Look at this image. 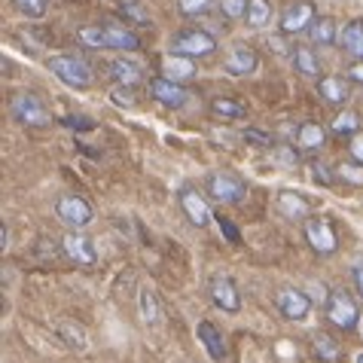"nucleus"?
I'll list each match as a JSON object with an SVG mask.
<instances>
[{
    "mask_svg": "<svg viewBox=\"0 0 363 363\" xmlns=\"http://www.w3.org/2000/svg\"><path fill=\"white\" fill-rule=\"evenodd\" d=\"M324 140H327V135L318 123H302L296 132V150L299 153H318V150L324 147Z\"/></svg>",
    "mask_w": 363,
    "mask_h": 363,
    "instance_id": "6ab92c4d",
    "label": "nucleus"
},
{
    "mask_svg": "<svg viewBox=\"0 0 363 363\" xmlns=\"http://www.w3.org/2000/svg\"><path fill=\"white\" fill-rule=\"evenodd\" d=\"M211 110H214L217 116H223V119L247 116V104H245V101H238V98H214V101H211Z\"/></svg>",
    "mask_w": 363,
    "mask_h": 363,
    "instance_id": "393cba45",
    "label": "nucleus"
},
{
    "mask_svg": "<svg viewBox=\"0 0 363 363\" xmlns=\"http://www.w3.org/2000/svg\"><path fill=\"white\" fill-rule=\"evenodd\" d=\"M336 177L345 180V184H351V186H363V162H357V159H351V162H342L336 168Z\"/></svg>",
    "mask_w": 363,
    "mask_h": 363,
    "instance_id": "2f4dec72",
    "label": "nucleus"
},
{
    "mask_svg": "<svg viewBox=\"0 0 363 363\" xmlns=\"http://www.w3.org/2000/svg\"><path fill=\"white\" fill-rule=\"evenodd\" d=\"M208 193L214 196V201H223V205H238V201L245 199L247 186L241 184L238 177L226 174V171H217V174L208 177Z\"/></svg>",
    "mask_w": 363,
    "mask_h": 363,
    "instance_id": "6e6552de",
    "label": "nucleus"
},
{
    "mask_svg": "<svg viewBox=\"0 0 363 363\" xmlns=\"http://www.w3.org/2000/svg\"><path fill=\"white\" fill-rule=\"evenodd\" d=\"M180 211H184L189 223L199 226V229H205L211 223V217H214V214H211V205H208L205 196H201L196 186H184V189H180Z\"/></svg>",
    "mask_w": 363,
    "mask_h": 363,
    "instance_id": "9d476101",
    "label": "nucleus"
},
{
    "mask_svg": "<svg viewBox=\"0 0 363 363\" xmlns=\"http://www.w3.org/2000/svg\"><path fill=\"white\" fill-rule=\"evenodd\" d=\"M348 153H351V159H357V162H363V135H360V132H357L354 138H351Z\"/></svg>",
    "mask_w": 363,
    "mask_h": 363,
    "instance_id": "a19ab883",
    "label": "nucleus"
},
{
    "mask_svg": "<svg viewBox=\"0 0 363 363\" xmlns=\"http://www.w3.org/2000/svg\"><path fill=\"white\" fill-rule=\"evenodd\" d=\"M79 43L89 46V49H107V40H104V25H83L79 28Z\"/></svg>",
    "mask_w": 363,
    "mask_h": 363,
    "instance_id": "7c9ffc66",
    "label": "nucleus"
},
{
    "mask_svg": "<svg viewBox=\"0 0 363 363\" xmlns=\"http://www.w3.org/2000/svg\"><path fill=\"white\" fill-rule=\"evenodd\" d=\"M357 128H360V116L354 110H342V113L333 119V135L336 138H354Z\"/></svg>",
    "mask_w": 363,
    "mask_h": 363,
    "instance_id": "cd10ccee",
    "label": "nucleus"
},
{
    "mask_svg": "<svg viewBox=\"0 0 363 363\" xmlns=\"http://www.w3.org/2000/svg\"><path fill=\"white\" fill-rule=\"evenodd\" d=\"M294 65L302 77H318L320 74V65H318V55L311 52L308 46H296L294 49Z\"/></svg>",
    "mask_w": 363,
    "mask_h": 363,
    "instance_id": "bb28decb",
    "label": "nucleus"
},
{
    "mask_svg": "<svg viewBox=\"0 0 363 363\" xmlns=\"http://www.w3.org/2000/svg\"><path fill=\"white\" fill-rule=\"evenodd\" d=\"M62 123L70 125V128H77V132H89V128H95V123L92 119H86V116H65Z\"/></svg>",
    "mask_w": 363,
    "mask_h": 363,
    "instance_id": "58836bf2",
    "label": "nucleus"
},
{
    "mask_svg": "<svg viewBox=\"0 0 363 363\" xmlns=\"http://www.w3.org/2000/svg\"><path fill=\"white\" fill-rule=\"evenodd\" d=\"M315 4H308V0H299V4L287 6L284 16H281V34H302L308 31L311 25H315Z\"/></svg>",
    "mask_w": 363,
    "mask_h": 363,
    "instance_id": "9b49d317",
    "label": "nucleus"
},
{
    "mask_svg": "<svg viewBox=\"0 0 363 363\" xmlns=\"http://www.w3.org/2000/svg\"><path fill=\"white\" fill-rule=\"evenodd\" d=\"M315 177L320 180V184H330V180H333V177L327 174V168H324V165H315Z\"/></svg>",
    "mask_w": 363,
    "mask_h": 363,
    "instance_id": "37998d69",
    "label": "nucleus"
},
{
    "mask_svg": "<svg viewBox=\"0 0 363 363\" xmlns=\"http://www.w3.org/2000/svg\"><path fill=\"white\" fill-rule=\"evenodd\" d=\"M275 306L281 311V318L287 320H306L311 311V299L296 287H281L275 294Z\"/></svg>",
    "mask_w": 363,
    "mask_h": 363,
    "instance_id": "1a4fd4ad",
    "label": "nucleus"
},
{
    "mask_svg": "<svg viewBox=\"0 0 363 363\" xmlns=\"http://www.w3.org/2000/svg\"><path fill=\"white\" fill-rule=\"evenodd\" d=\"M269 18H272V4H269V0H250L245 22L250 28H263V25H269Z\"/></svg>",
    "mask_w": 363,
    "mask_h": 363,
    "instance_id": "c756f323",
    "label": "nucleus"
},
{
    "mask_svg": "<svg viewBox=\"0 0 363 363\" xmlns=\"http://www.w3.org/2000/svg\"><path fill=\"white\" fill-rule=\"evenodd\" d=\"M104 40H107V49H125V52L140 46V40L128 28H116V25H104Z\"/></svg>",
    "mask_w": 363,
    "mask_h": 363,
    "instance_id": "4be33fe9",
    "label": "nucleus"
},
{
    "mask_svg": "<svg viewBox=\"0 0 363 363\" xmlns=\"http://www.w3.org/2000/svg\"><path fill=\"white\" fill-rule=\"evenodd\" d=\"M351 281H354V290H357L360 299H363V257L357 259L354 266H351Z\"/></svg>",
    "mask_w": 363,
    "mask_h": 363,
    "instance_id": "ea45409f",
    "label": "nucleus"
},
{
    "mask_svg": "<svg viewBox=\"0 0 363 363\" xmlns=\"http://www.w3.org/2000/svg\"><path fill=\"white\" fill-rule=\"evenodd\" d=\"M46 67L52 70L62 83H67L70 89H89L95 83L92 67H89L86 62H79V58H74V55H55V58L46 62Z\"/></svg>",
    "mask_w": 363,
    "mask_h": 363,
    "instance_id": "f03ea898",
    "label": "nucleus"
},
{
    "mask_svg": "<svg viewBox=\"0 0 363 363\" xmlns=\"http://www.w3.org/2000/svg\"><path fill=\"white\" fill-rule=\"evenodd\" d=\"M55 214L67 229H86L95 220V208L89 205L83 196L67 193V196H62L55 201Z\"/></svg>",
    "mask_w": 363,
    "mask_h": 363,
    "instance_id": "20e7f679",
    "label": "nucleus"
},
{
    "mask_svg": "<svg viewBox=\"0 0 363 363\" xmlns=\"http://www.w3.org/2000/svg\"><path fill=\"white\" fill-rule=\"evenodd\" d=\"M119 13H123V18H128L132 25H150V16H147V9L140 6V0H123V4H119Z\"/></svg>",
    "mask_w": 363,
    "mask_h": 363,
    "instance_id": "473e14b6",
    "label": "nucleus"
},
{
    "mask_svg": "<svg viewBox=\"0 0 363 363\" xmlns=\"http://www.w3.org/2000/svg\"><path fill=\"white\" fill-rule=\"evenodd\" d=\"M275 205H278V211H281V214H284L287 220H306V217L311 214V205H308V201L302 199L299 193H290V189L278 193Z\"/></svg>",
    "mask_w": 363,
    "mask_h": 363,
    "instance_id": "dca6fc26",
    "label": "nucleus"
},
{
    "mask_svg": "<svg viewBox=\"0 0 363 363\" xmlns=\"http://www.w3.org/2000/svg\"><path fill=\"white\" fill-rule=\"evenodd\" d=\"M311 348H315V354H318L320 363H342V345L330 336V333H315Z\"/></svg>",
    "mask_w": 363,
    "mask_h": 363,
    "instance_id": "aec40b11",
    "label": "nucleus"
},
{
    "mask_svg": "<svg viewBox=\"0 0 363 363\" xmlns=\"http://www.w3.org/2000/svg\"><path fill=\"white\" fill-rule=\"evenodd\" d=\"M9 110H13L16 123H22L28 128H46L49 123H52L46 104L34 92H16L13 98H9Z\"/></svg>",
    "mask_w": 363,
    "mask_h": 363,
    "instance_id": "f257e3e1",
    "label": "nucleus"
},
{
    "mask_svg": "<svg viewBox=\"0 0 363 363\" xmlns=\"http://www.w3.org/2000/svg\"><path fill=\"white\" fill-rule=\"evenodd\" d=\"M245 140H250V144H259V147H272V144H275L269 132H257V128H247V132H245Z\"/></svg>",
    "mask_w": 363,
    "mask_h": 363,
    "instance_id": "4c0bfd02",
    "label": "nucleus"
},
{
    "mask_svg": "<svg viewBox=\"0 0 363 363\" xmlns=\"http://www.w3.org/2000/svg\"><path fill=\"white\" fill-rule=\"evenodd\" d=\"M110 77L116 79V86H135L140 79V67L135 62H128V58H113V62L107 65Z\"/></svg>",
    "mask_w": 363,
    "mask_h": 363,
    "instance_id": "412c9836",
    "label": "nucleus"
},
{
    "mask_svg": "<svg viewBox=\"0 0 363 363\" xmlns=\"http://www.w3.org/2000/svg\"><path fill=\"white\" fill-rule=\"evenodd\" d=\"M208 290H211V299H214L217 308H223V311H238L241 308V294H238V287H235V281L232 278L214 275Z\"/></svg>",
    "mask_w": 363,
    "mask_h": 363,
    "instance_id": "f8f14e48",
    "label": "nucleus"
},
{
    "mask_svg": "<svg viewBox=\"0 0 363 363\" xmlns=\"http://www.w3.org/2000/svg\"><path fill=\"white\" fill-rule=\"evenodd\" d=\"M308 34H311V43L333 46L336 43V22H333V18H315V25L308 28Z\"/></svg>",
    "mask_w": 363,
    "mask_h": 363,
    "instance_id": "a878e982",
    "label": "nucleus"
},
{
    "mask_svg": "<svg viewBox=\"0 0 363 363\" xmlns=\"http://www.w3.org/2000/svg\"><path fill=\"white\" fill-rule=\"evenodd\" d=\"M58 336H62L70 348H77V351H83L86 348V342H89V336H86V330L79 327V324H74V320H62L58 324Z\"/></svg>",
    "mask_w": 363,
    "mask_h": 363,
    "instance_id": "c85d7f7f",
    "label": "nucleus"
},
{
    "mask_svg": "<svg viewBox=\"0 0 363 363\" xmlns=\"http://www.w3.org/2000/svg\"><path fill=\"white\" fill-rule=\"evenodd\" d=\"M62 250H65V257L70 259V263H77V266H95L98 263V250L92 245V238H86L79 229L65 232Z\"/></svg>",
    "mask_w": 363,
    "mask_h": 363,
    "instance_id": "0eeeda50",
    "label": "nucleus"
},
{
    "mask_svg": "<svg viewBox=\"0 0 363 363\" xmlns=\"http://www.w3.org/2000/svg\"><path fill=\"white\" fill-rule=\"evenodd\" d=\"M13 4L18 6V13H25V16H31V18H40V16H46L49 0H13Z\"/></svg>",
    "mask_w": 363,
    "mask_h": 363,
    "instance_id": "c9c22d12",
    "label": "nucleus"
},
{
    "mask_svg": "<svg viewBox=\"0 0 363 363\" xmlns=\"http://www.w3.org/2000/svg\"><path fill=\"white\" fill-rule=\"evenodd\" d=\"M211 6H214V0H177V9H180L184 16H189V18L205 16Z\"/></svg>",
    "mask_w": 363,
    "mask_h": 363,
    "instance_id": "f704fd0d",
    "label": "nucleus"
},
{
    "mask_svg": "<svg viewBox=\"0 0 363 363\" xmlns=\"http://www.w3.org/2000/svg\"><path fill=\"white\" fill-rule=\"evenodd\" d=\"M354 363H363V354H357V360H354Z\"/></svg>",
    "mask_w": 363,
    "mask_h": 363,
    "instance_id": "a18cd8bd",
    "label": "nucleus"
},
{
    "mask_svg": "<svg viewBox=\"0 0 363 363\" xmlns=\"http://www.w3.org/2000/svg\"><path fill=\"white\" fill-rule=\"evenodd\" d=\"M140 320H144L147 327H156L159 320H162V306H159L153 290H140Z\"/></svg>",
    "mask_w": 363,
    "mask_h": 363,
    "instance_id": "b1692460",
    "label": "nucleus"
},
{
    "mask_svg": "<svg viewBox=\"0 0 363 363\" xmlns=\"http://www.w3.org/2000/svg\"><path fill=\"white\" fill-rule=\"evenodd\" d=\"M150 95L165 107H184L186 104V89L168 77H156L153 83H150Z\"/></svg>",
    "mask_w": 363,
    "mask_h": 363,
    "instance_id": "4468645a",
    "label": "nucleus"
},
{
    "mask_svg": "<svg viewBox=\"0 0 363 363\" xmlns=\"http://www.w3.org/2000/svg\"><path fill=\"white\" fill-rule=\"evenodd\" d=\"M110 101L119 107H135V86H113L110 89Z\"/></svg>",
    "mask_w": 363,
    "mask_h": 363,
    "instance_id": "e433bc0d",
    "label": "nucleus"
},
{
    "mask_svg": "<svg viewBox=\"0 0 363 363\" xmlns=\"http://www.w3.org/2000/svg\"><path fill=\"white\" fill-rule=\"evenodd\" d=\"M0 247H9V229H6V223H4V229H0Z\"/></svg>",
    "mask_w": 363,
    "mask_h": 363,
    "instance_id": "c03bdc74",
    "label": "nucleus"
},
{
    "mask_svg": "<svg viewBox=\"0 0 363 363\" xmlns=\"http://www.w3.org/2000/svg\"><path fill=\"white\" fill-rule=\"evenodd\" d=\"M162 77L174 79V83H186V79L196 77V62L189 55H177V52H168L162 58Z\"/></svg>",
    "mask_w": 363,
    "mask_h": 363,
    "instance_id": "2eb2a0df",
    "label": "nucleus"
},
{
    "mask_svg": "<svg viewBox=\"0 0 363 363\" xmlns=\"http://www.w3.org/2000/svg\"><path fill=\"white\" fill-rule=\"evenodd\" d=\"M199 339H201V345H205V351L214 360L226 357V339H223V333L211 324V320H201V324H199Z\"/></svg>",
    "mask_w": 363,
    "mask_h": 363,
    "instance_id": "a211bd4d",
    "label": "nucleus"
},
{
    "mask_svg": "<svg viewBox=\"0 0 363 363\" xmlns=\"http://www.w3.org/2000/svg\"><path fill=\"white\" fill-rule=\"evenodd\" d=\"M223 70L229 77H247L257 70V52L245 43H235L223 58Z\"/></svg>",
    "mask_w": 363,
    "mask_h": 363,
    "instance_id": "ddd939ff",
    "label": "nucleus"
},
{
    "mask_svg": "<svg viewBox=\"0 0 363 363\" xmlns=\"http://www.w3.org/2000/svg\"><path fill=\"white\" fill-rule=\"evenodd\" d=\"M348 79L351 83H357V86H363V62H354L348 67Z\"/></svg>",
    "mask_w": 363,
    "mask_h": 363,
    "instance_id": "79ce46f5",
    "label": "nucleus"
},
{
    "mask_svg": "<svg viewBox=\"0 0 363 363\" xmlns=\"http://www.w3.org/2000/svg\"><path fill=\"white\" fill-rule=\"evenodd\" d=\"M220 9H223V16L232 18V22H238V18H247V6L250 0H217Z\"/></svg>",
    "mask_w": 363,
    "mask_h": 363,
    "instance_id": "72a5a7b5",
    "label": "nucleus"
},
{
    "mask_svg": "<svg viewBox=\"0 0 363 363\" xmlns=\"http://www.w3.org/2000/svg\"><path fill=\"white\" fill-rule=\"evenodd\" d=\"M342 46H345V52H351L363 62V22H348L345 31H342Z\"/></svg>",
    "mask_w": 363,
    "mask_h": 363,
    "instance_id": "5701e85b",
    "label": "nucleus"
},
{
    "mask_svg": "<svg viewBox=\"0 0 363 363\" xmlns=\"http://www.w3.org/2000/svg\"><path fill=\"white\" fill-rule=\"evenodd\" d=\"M306 241L311 245V250H315V254H320V257L336 254L339 235H336V229H333L330 217H315V220H308V223H306Z\"/></svg>",
    "mask_w": 363,
    "mask_h": 363,
    "instance_id": "423d86ee",
    "label": "nucleus"
},
{
    "mask_svg": "<svg viewBox=\"0 0 363 363\" xmlns=\"http://www.w3.org/2000/svg\"><path fill=\"white\" fill-rule=\"evenodd\" d=\"M324 315L336 330H354L357 327V306L345 290H330L324 302Z\"/></svg>",
    "mask_w": 363,
    "mask_h": 363,
    "instance_id": "39448f33",
    "label": "nucleus"
},
{
    "mask_svg": "<svg viewBox=\"0 0 363 363\" xmlns=\"http://www.w3.org/2000/svg\"><path fill=\"white\" fill-rule=\"evenodd\" d=\"M214 49H217V37L201 31V28H186V31H177L171 37V52L177 55L201 58V55H211Z\"/></svg>",
    "mask_w": 363,
    "mask_h": 363,
    "instance_id": "7ed1b4c3",
    "label": "nucleus"
},
{
    "mask_svg": "<svg viewBox=\"0 0 363 363\" xmlns=\"http://www.w3.org/2000/svg\"><path fill=\"white\" fill-rule=\"evenodd\" d=\"M318 95L333 107H342L348 101V83L342 77H320L318 79Z\"/></svg>",
    "mask_w": 363,
    "mask_h": 363,
    "instance_id": "f3484780",
    "label": "nucleus"
}]
</instances>
